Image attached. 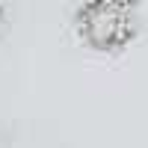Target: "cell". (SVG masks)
Here are the masks:
<instances>
[{"label":"cell","instance_id":"cell-1","mask_svg":"<svg viewBox=\"0 0 148 148\" xmlns=\"http://www.w3.org/2000/svg\"><path fill=\"white\" fill-rule=\"evenodd\" d=\"M77 27L83 42L95 51H119L130 42L136 30V12L121 0H98L80 9Z\"/></svg>","mask_w":148,"mask_h":148},{"label":"cell","instance_id":"cell-2","mask_svg":"<svg viewBox=\"0 0 148 148\" xmlns=\"http://www.w3.org/2000/svg\"><path fill=\"white\" fill-rule=\"evenodd\" d=\"M0 18H3V6H0Z\"/></svg>","mask_w":148,"mask_h":148}]
</instances>
